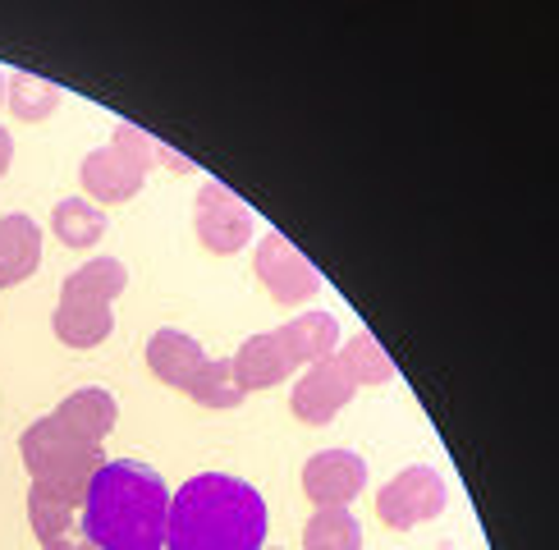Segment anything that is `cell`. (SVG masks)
Here are the masks:
<instances>
[{"label":"cell","mask_w":559,"mask_h":550,"mask_svg":"<svg viewBox=\"0 0 559 550\" xmlns=\"http://www.w3.org/2000/svg\"><path fill=\"white\" fill-rule=\"evenodd\" d=\"M5 92H10L14 120H28V124L46 120V115H51V110L64 101V92H60L56 83H41V79H33V74H14V83H10Z\"/></svg>","instance_id":"obj_19"},{"label":"cell","mask_w":559,"mask_h":550,"mask_svg":"<svg viewBox=\"0 0 559 550\" xmlns=\"http://www.w3.org/2000/svg\"><path fill=\"white\" fill-rule=\"evenodd\" d=\"M262 550H266V546H262Z\"/></svg>","instance_id":"obj_24"},{"label":"cell","mask_w":559,"mask_h":550,"mask_svg":"<svg viewBox=\"0 0 559 550\" xmlns=\"http://www.w3.org/2000/svg\"><path fill=\"white\" fill-rule=\"evenodd\" d=\"M115 418H120V408H115V395L102 385H87V390H74L56 412H51V422L64 431V435H74V441L83 445H102Z\"/></svg>","instance_id":"obj_12"},{"label":"cell","mask_w":559,"mask_h":550,"mask_svg":"<svg viewBox=\"0 0 559 550\" xmlns=\"http://www.w3.org/2000/svg\"><path fill=\"white\" fill-rule=\"evenodd\" d=\"M308 550H362V527L354 510H317L302 533Z\"/></svg>","instance_id":"obj_17"},{"label":"cell","mask_w":559,"mask_h":550,"mask_svg":"<svg viewBox=\"0 0 559 550\" xmlns=\"http://www.w3.org/2000/svg\"><path fill=\"white\" fill-rule=\"evenodd\" d=\"M258 280L285 308H298V303H308V298L321 289V271L308 258H298L285 235H266L258 243Z\"/></svg>","instance_id":"obj_10"},{"label":"cell","mask_w":559,"mask_h":550,"mask_svg":"<svg viewBox=\"0 0 559 550\" xmlns=\"http://www.w3.org/2000/svg\"><path fill=\"white\" fill-rule=\"evenodd\" d=\"M124 285H129V271L115 258H97V262L79 266L60 289L56 335L69 344V349H92V344H102L115 326L110 303L124 294Z\"/></svg>","instance_id":"obj_4"},{"label":"cell","mask_w":559,"mask_h":550,"mask_svg":"<svg viewBox=\"0 0 559 550\" xmlns=\"http://www.w3.org/2000/svg\"><path fill=\"white\" fill-rule=\"evenodd\" d=\"M51 225H56V239L64 248H92L106 235V212L87 198H64L51 212Z\"/></svg>","instance_id":"obj_16"},{"label":"cell","mask_w":559,"mask_h":550,"mask_svg":"<svg viewBox=\"0 0 559 550\" xmlns=\"http://www.w3.org/2000/svg\"><path fill=\"white\" fill-rule=\"evenodd\" d=\"M335 344H340V321L331 312H298L285 326L252 335L235 354V372H239L243 390H266V385L285 381L294 367L331 358Z\"/></svg>","instance_id":"obj_3"},{"label":"cell","mask_w":559,"mask_h":550,"mask_svg":"<svg viewBox=\"0 0 559 550\" xmlns=\"http://www.w3.org/2000/svg\"><path fill=\"white\" fill-rule=\"evenodd\" d=\"M19 454H23V468L33 473V481H41V487H51V491L79 500V504L87 495L92 473L106 464L102 445L74 441V435H64L51 418H41V422H33L28 431H23Z\"/></svg>","instance_id":"obj_5"},{"label":"cell","mask_w":559,"mask_h":550,"mask_svg":"<svg viewBox=\"0 0 559 550\" xmlns=\"http://www.w3.org/2000/svg\"><path fill=\"white\" fill-rule=\"evenodd\" d=\"M243 395H248V390H243V381L235 372V358H212V362H206V372L189 390V399H198L206 408H239Z\"/></svg>","instance_id":"obj_18"},{"label":"cell","mask_w":559,"mask_h":550,"mask_svg":"<svg viewBox=\"0 0 559 550\" xmlns=\"http://www.w3.org/2000/svg\"><path fill=\"white\" fill-rule=\"evenodd\" d=\"M0 101H5V79H0Z\"/></svg>","instance_id":"obj_23"},{"label":"cell","mask_w":559,"mask_h":550,"mask_svg":"<svg viewBox=\"0 0 559 550\" xmlns=\"http://www.w3.org/2000/svg\"><path fill=\"white\" fill-rule=\"evenodd\" d=\"M156 160V143L133 129V124H115L110 143L87 152L83 166H79V179L92 202H129L138 189H143V179Z\"/></svg>","instance_id":"obj_6"},{"label":"cell","mask_w":559,"mask_h":550,"mask_svg":"<svg viewBox=\"0 0 559 550\" xmlns=\"http://www.w3.org/2000/svg\"><path fill=\"white\" fill-rule=\"evenodd\" d=\"M170 491L143 458H106L79 504V533L97 550H160L166 546Z\"/></svg>","instance_id":"obj_1"},{"label":"cell","mask_w":559,"mask_h":550,"mask_svg":"<svg viewBox=\"0 0 559 550\" xmlns=\"http://www.w3.org/2000/svg\"><path fill=\"white\" fill-rule=\"evenodd\" d=\"M340 362L348 367V376H354L358 385H381V381L394 376V362L385 358V349L367 331L348 339V349H340Z\"/></svg>","instance_id":"obj_20"},{"label":"cell","mask_w":559,"mask_h":550,"mask_svg":"<svg viewBox=\"0 0 559 550\" xmlns=\"http://www.w3.org/2000/svg\"><path fill=\"white\" fill-rule=\"evenodd\" d=\"M206 362H212V358L202 354V344L193 335H183V331H156L147 339V367L166 385L183 390V395H189L193 381L206 372Z\"/></svg>","instance_id":"obj_13"},{"label":"cell","mask_w":559,"mask_h":550,"mask_svg":"<svg viewBox=\"0 0 559 550\" xmlns=\"http://www.w3.org/2000/svg\"><path fill=\"white\" fill-rule=\"evenodd\" d=\"M28 518H33V533L41 541V550H74L83 541V533H79V500L41 487V481H33V491H28Z\"/></svg>","instance_id":"obj_14"},{"label":"cell","mask_w":559,"mask_h":550,"mask_svg":"<svg viewBox=\"0 0 559 550\" xmlns=\"http://www.w3.org/2000/svg\"><path fill=\"white\" fill-rule=\"evenodd\" d=\"M358 395V381L348 376V367L340 362V354H331V358H321V362H312L308 372L298 376V385H294V412L308 427H325L335 418V412Z\"/></svg>","instance_id":"obj_9"},{"label":"cell","mask_w":559,"mask_h":550,"mask_svg":"<svg viewBox=\"0 0 559 550\" xmlns=\"http://www.w3.org/2000/svg\"><path fill=\"white\" fill-rule=\"evenodd\" d=\"M74 550H97V546H87V541H79V546H74Z\"/></svg>","instance_id":"obj_22"},{"label":"cell","mask_w":559,"mask_h":550,"mask_svg":"<svg viewBox=\"0 0 559 550\" xmlns=\"http://www.w3.org/2000/svg\"><path fill=\"white\" fill-rule=\"evenodd\" d=\"M41 262V229L33 216H5L0 220V289L23 285Z\"/></svg>","instance_id":"obj_15"},{"label":"cell","mask_w":559,"mask_h":550,"mask_svg":"<svg viewBox=\"0 0 559 550\" xmlns=\"http://www.w3.org/2000/svg\"><path fill=\"white\" fill-rule=\"evenodd\" d=\"M10 156H14V143H10V129H0V175L10 170Z\"/></svg>","instance_id":"obj_21"},{"label":"cell","mask_w":559,"mask_h":550,"mask_svg":"<svg viewBox=\"0 0 559 550\" xmlns=\"http://www.w3.org/2000/svg\"><path fill=\"white\" fill-rule=\"evenodd\" d=\"M367 487V464L354 450H321L302 468V491L317 510H348V500Z\"/></svg>","instance_id":"obj_11"},{"label":"cell","mask_w":559,"mask_h":550,"mask_svg":"<svg viewBox=\"0 0 559 550\" xmlns=\"http://www.w3.org/2000/svg\"><path fill=\"white\" fill-rule=\"evenodd\" d=\"M193 225H198V239L212 252H221V258L239 252L252 239V212L216 179L202 183L198 206H193Z\"/></svg>","instance_id":"obj_8"},{"label":"cell","mask_w":559,"mask_h":550,"mask_svg":"<svg viewBox=\"0 0 559 550\" xmlns=\"http://www.w3.org/2000/svg\"><path fill=\"white\" fill-rule=\"evenodd\" d=\"M445 477H440L436 468L427 464H413L404 468L394 481H385L381 495H377V514L385 527H394V533H404V527H417V523H427L436 518L440 510H445Z\"/></svg>","instance_id":"obj_7"},{"label":"cell","mask_w":559,"mask_h":550,"mask_svg":"<svg viewBox=\"0 0 559 550\" xmlns=\"http://www.w3.org/2000/svg\"><path fill=\"white\" fill-rule=\"evenodd\" d=\"M266 500L229 473H198L170 495L166 550H262Z\"/></svg>","instance_id":"obj_2"}]
</instances>
